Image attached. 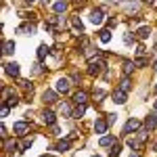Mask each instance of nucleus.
<instances>
[{
  "label": "nucleus",
  "instance_id": "nucleus-1",
  "mask_svg": "<svg viewBox=\"0 0 157 157\" xmlns=\"http://www.w3.org/2000/svg\"><path fill=\"white\" fill-rule=\"evenodd\" d=\"M105 67V63H103V59H97V61H90L88 63V73L90 75H94V73H98L101 69Z\"/></svg>",
  "mask_w": 157,
  "mask_h": 157
},
{
  "label": "nucleus",
  "instance_id": "nucleus-2",
  "mask_svg": "<svg viewBox=\"0 0 157 157\" xmlns=\"http://www.w3.org/2000/svg\"><path fill=\"white\" fill-rule=\"evenodd\" d=\"M103 19H105V17H103V11H101V9H94V11L90 13V23L101 25V23H103Z\"/></svg>",
  "mask_w": 157,
  "mask_h": 157
},
{
  "label": "nucleus",
  "instance_id": "nucleus-3",
  "mask_svg": "<svg viewBox=\"0 0 157 157\" xmlns=\"http://www.w3.org/2000/svg\"><path fill=\"white\" fill-rule=\"evenodd\" d=\"M155 128H157V113H151V115L147 117V121H145V130L151 132V130H155Z\"/></svg>",
  "mask_w": 157,
  "mask_h": 157
},
{
  "label": "nucleus",
  "instance_id": "nucleus-4",
  "mask_svg": "<svg viewBox=\"0 0 157 157\" xmlns=\"http://www.w3.org/2000/svg\"><path fill=\"white\" fill-rule=\"evenodd\" d=\"M140 128V121L138 120H128V124L124 126V134H128V132H136Z\"/></svg>",
  "mask_w": 157,
  "mask_h": 157
},
{
  "label": "nucleus",
  "instance_id": "nucleus-5",
  "mask_svg": "<svg viewBox=\"0 0 157 157\" xmlns=\"http://www.w3.org/2000/svg\"><path fill=\"white\" fill-rule=\"evenodd\" d=\"M4 71L9 73V75H13V78H17L19 75V65L17 63H6L4 65Z\"/></svg>",
  "mask_w": 157,
  "mask_h": 157
},
{
  "label": "nucleus",
  "instance_id": "nucleus-6",
  "mask_svg": "<svg viewBox=\"0 0 157 157\" xmlns=\"http://www.w3.org/2000/svg\"><path fill=\"white\" fill-rule=\"evenodd\" d=\"M94 130H97V134H105L107 132V121L98 117V120L94 121Z\"/></svg>",
  "mask_w": 157,
  "mask_h": 157
},
{
  "label": "nucleus",
  "instance_id": "nucleus-7",
  "mask_svg": "<svg viewBox=\"0 0 157 157\" xmlns=\"http://www.w3.org/2000/svg\"><path fill=\"white\" fill-rule=\"evenodd\" d=\"M73 101H75L78 105H86V101H88V94H86L84 90H80V92H75V94H73Z\"/></svg>",
  "mask_w": 157,
  "mask_h": 157
},
{
  "label": "nucleus",
  "instance_id": "nucleus-8",
  "mask_svg": "<svg viewBox=\"0 0 157 157\" xmlns=\"http://www.w3.org/2000/svg\"><path fill=\"white\" fill-rule=\"evenodd\" d=\"M27 128H29V126H27L25 121H17V124L13 126V130H15V134H25V132H27Z\"/></svg>",
  "mask_w": 157,
  "mask_h": 157
},
{
  "label": "nucleus",
  "instance_id": "nucleus-9",
  "mask_svg": "<svg viewBox=\"0 0 157 157\" xmlns=\"http://www.w3.org/2000/svg\"><path fill=\"white\" fill-rule=\"evenodd\" d=\"M136 34H138L140 40H147V38L151 36V27H149V25H143V27H138V32H136Z\"/></svg>",
  "mask_w": 157,
  "mask_h": 157
},
{
  "label": "nucleus",
  "instance_id": "nucleus-10",
  "mask_svg": "<svg viewBox=\"0 0 157 157\" xmlns=\"http://www.w3.org/2000/svg\"><path fill=\"white\" fill-rule=\"evenodd\" d=\"M42 121L48 124V126H52V124H55V113H52V111H42Z\"/></svg>",
  "mask_w": 157,
  "mask_h": 157
},
{
  "label": "nucleus",
  "instance_id": "nucleus-11",
  "mask_svg": "<svg viewBox=\"0 0 157 157\" xmlns=\"http://www.w3.org/2000/svg\"><path fill=\"white\" fill-rule=\"evenodd\" d=\"M57 90H59V92H67V90H69V82H67L65 78L57 80Z\"/></svg>",
  "mask_w": 157,
  "mask_h": 157
},
{
  "label": "nucleus",
  "instance_id": "nucleus-12",
  "mask_svg": "<svg viewBox=\"0 0 157 157\" xmlns=\"http://www.w3.org/2000/svg\"><path fill=\"white\" fill-rule=\"evenodd\" d=\"M42 101H44V103H55V101H57V94H55L52 90H46V92L42 94Z\"/></svg>",
  "mask_w": 157,
  "mask_h": 157
},
{
  "label": "nucleus",
  "instance_id": "nucleus-13",
  "mask_svg": "<svg viewBox=\"0 0 157 157\" xmlns=\"http://www.w3.org/2000/svg\"><path fill=\"white\" fill-rule=\"evenodd\" d=\"M113 101H115V103H126V92H124V90H117V92H115V94H113Z\"/></svg>",
  "mask_w": 157,
  "mask_h": 157
},
{
  "label": "nucleus",
  "instance_id": "nucleus-14",
  "mask_svg": "<svg viewBox=\"0 0 157 157\" xmlns=\"http://www.w3.org/2000/svg\"><path fill=\"white\" fill-rule=\"evenodd\" d=\"M109 145H115V138L113 136H103L101 138V147H109Z\"/></svg>",
  "mask_w": 157,
  "mask_h": 157
},
{
  "label": "nucleus",
  "instance_id": "nucleus-15",
  "mask_svg": "<svg viewBox=\"0 0 157 157\" xmlns=\"http://www.w3.org/2000/svg\"><path fill=\"white\" fill-rule=\"evenodd\" d=\"M84 113H86V105H78L75 111H73V117H82Z\"/></svg>",
  "mask_w": 157,
  "mask_h": 157
},
{
  "label": "nucleus",
  "instance_id": "nucleus-16",
  "mask_svg": "<svg viewBox=\"0 0 157 157\" xmlns=\"http://www.w3.org/2000/svg\"><path fill=\"white\" fill-rule=\"evenodd\" d=\"M69 147H71V143H69V140H61L59 145H57V151H61V153H63V151H67Z\"/></svg>",
  "mask_w": 157,
  "mask_h": 157
},
{
  "label": "nucleus",
  "instance_id": "nucleus-17",
  "mask_svg": "<svg viewBox=\"0 0 157 157\" xmlns=\"http://www.w3.org/2000/svg\"><path fill=\"white\" fill-rule=\"evenodd\" d=\"M52 9H55L57 13H63L65 9H67V2H55V4H52Z\"/></svg>",
  "mask_w": 157,
  "mask_h": 157
},
{
  "label": "nucleus",
  "instance_id": "nucleus-18",
  "mask_svg": "<svg viewBox=\"0 0 157 157\" xmlns=\"http://www.w3.org/2000/svg\"><path fill=\"white\" fill-rule=\"evenodd\" d=\"M109 40H111V32H109V29H103V32H101V42L107 44Z\"/></svg>",
  "mask_w": 157,
  "mask_h": 157
},
{
  "label": "nucleus",
  "instance_id": "nucleus-19",
  "mask_svg": "<svg viewBox=\"0 0 157 157\" xmlns=\"http://www.w3.org/2000/svg\"><path fill=\"white\" fill-rule=\"evenodd\" d=\"M46 55H48V46H44V44H42V46L38 48V59H44Z\"/></svg>",
  "mask_w": 157,
  "mask_h": 157
},
{
  "label": "nucleus",
  "instance_id": "nucleus-20",
  "mask_svg": "<svg viewBox=\"0 0 157 157\" xmlns=\"http://www.w3.org/2000/svg\"><path fill=\"white\" fill-rule=\"evenodd\" d=\"M134 65H136V63H132V61H126V63H124V73H132Z\"/></svg>",
  "mask_w": 157,
  "mask_h": 157
},
{
  "label": "nucleus",
  "instance_id": "nucleus-21",
  "mask_svg": "<svg viewBox=\"0 0 157 157\" xmlns=\"http://www.w3.org/2000/svg\"><path fill=\"white\" fill-rule=\"evenodd\" d=\"M11 52H15V42H6L4 44V55H11Z\"/></svg>",
  "mask_w": 157,
  "mask_h": 157
},
{
  "label": "nucleus",
  "instance_id": "nucleus-22",
  "mask_svg": "<svg viewBox=\"0 0 157 157\" xmlns=\"http://www.w3.org/2000/svg\"><path fill=\"white\" fill-rule=\"evenodd\" d=\"M73 27H75V29H78V32H80V34H82V32H84V25H82V21H80V19H78V17H73Z\"/></svg>",
  "mask_w": 157,
  "mask_h": 157
},
{
  "label": "nucleus",
  "instance_id": "nucleus-23",
  "mask_svg": "<svg viewBox=\"0 0 157 157\" xmlns=\"http://www.w3.org/2000/svg\"><path fill=\"white\" fill-rule=\"evenodd\" d=\"M32 143H34V138H25L19 149H21V151H25V149H29V147H32Z\"/></svg>",
  "mask_w": 157,
  "mask_h": 157
},
{
  "label": "nucleus",
  "instance_id": "nucleus-24",
  "mask_svg": "<svg viewBox=\"0 0 157 157\" xmlns=\"http://www.w3.org/2000/svg\"><path fill=\"white\" fill-rule=\"evenodd\" d=\"M4 103H9V105H11V107H15V105H17V103H19V101H17V97H15V94H11V97L6 98V101H4Z\"/></svg>",
  "mask_w": 157,
  "mask_h": 157
},
{
  "label": "nucleus",
  "instance_id": "nucleus-25",
  "mask_svg": "<svg viewBox=\"0 0 157 157\" xmlns=\"http://www.w3.org/2000/svg\"><path fill=\"white\" fill-rule=\"evenodd\" d=\"M120 84H121V90H124V92H126V90H128V88H130V80H128V78H124V80H121Z\"/></svg>",
  "mask_w": 157,
  "mask_h": 157
},
{
  "label": "nucleus",
  "instance_id": "nucleus-26",
  "mask_svg": "<svg viewBox=\"0 0 157 157\" xmlns=\"http://www.w3.org/2000/svg\"><path fill=\"white\" fill-rule=\"evenodd\" d=\"M109 155H111V157H117V155H120V145H117V143L113 145V149H111V153H109Z\"/></svg>",
  "mask_w": 157,
  "mask_h": 157
},
{
  "label": "nucleus",
  "instance_id": "nucleus-27",
  "mask_svg": "<svg viewBox=\"0 0 157 157\" xmlns=\"http://www.w3.org/2000/svg\"><path fill=\"white\" fill-rule=\"evenodd\" d=\"M19 32H27V34H34V25H23V27H19Z\"/></svg>",
  "mask_w": 157,
  "mask_h": 157
},
{
  "label": "nucleus",
  "instance_id": "nucleus-28",
  "mask_svg": "<svg viewBox=\"0 0 157 157\" xmlns=\"http://www.w3.org/2000/svg\"><path fill=\"white\" fill-rule=\"evenodd\" d=\"M126 11L136 13V4H134V2H126Z\"/></svg>",
  "mask_w": 157,
  "mask_h": 157
},
{
  "label": "nucleus",
  "instance_id": "nucleus-29",
  "mask_svg": "<svg viewBox=\"0 0 157 157\" xmlns=\"http://www.w3.org/2000/svg\"><path fill=\"white\" fill-rule=\"evenodd\" d=\"M124 42H126V44H132V42H134V36L130 34V32H128V34L124 36Z\"/></svg>",
  "mask_w": 157,
  "mask_h": 157
},
{
  "label": "nucleus",
  "instance_id": "nucleus-30",
  "mask_svg": "<svg viewBox=\"0 0 157 157\" xmlns=\"http://www.w3.org/2000/svg\"><path fill=\"white\" fill-rule=\"evenodd\" d=\"M19 86H21V88H25V90H32V84H29L27 80H21V82H19Z\"/></svg>",
  "mask_w": 157,
  "mask_h": 157
},
{
  "label": "nucleus",
  "instance_id": "nucleus-31",
  "mask_svg": "<svg viewBox=\"0 0 157 157\" xmlns=\"http://www.w3.org/2000/svg\"><path fill=\"white\" fill-rule=\"evenodd\" d=\"M136 65H138V67L147 65V59H145V57H138V59H136Z\"/></svg>",
  "mask_w": 157,
  "mask_h": 157
},
{
  "label": "nucleus",
  "instance_id": "nucleus-32",
  "mask_svg": "<svg viewBox=\"0 0 157 157\" xmlns=\"http://www.w3.org/2000/svg\"><path fill=\"white\" fill-rule=\"evenodd\" d=\"M9 107H11V105H9V103H4V107H2V117H6V115H9Z\"/></svg>",
  "mask_w": 157,
  "mask_h": 157
},
{
  "label": "nucleus",
  "instance_id": "nucleus-33",
  "mask_svg": "<svg viewBox=\"0 0 157 157\" xmlns=\"http://www.w3.org/2000/svg\"><path fill=\"white\" fill-rule=\"evenodd\" d=\"M61 113H63V115H69V107H67V105H61Z\"/></svg>",
  "mask_w": 157,
  "mask_h": 157
},
{
  "label": "nucleus",
  "instance_id": "nucleus-34",
  "mask_svg": "<svg viewBox=\"0 0 157 157\" xmlns=\"http://www.w3.org/2000/svg\"><path fill=\"white\" fill-rule=\"evenodd\" d=\"M94 98H98V101H101V98H105V92H103V90H98V92H94Z\"/></svg>",
  "mask_w": 157,
  "mask_h": 157
},
{
  "label": "nucleus",
  "instance_id": "nucleus-35",
  "mask_svg": "<svg viewBox=\"0 0 157 157\" xmlns=\"http://www.w3.org/2000/svg\"><path fill=\"white\" fill-rule=\"evenodd\" d=\"M15 149V143H6V151H13Z\"/></svg>",
  "mask_w": 157,
  "mask_h": 157
},
{
  "label": "nucleus",
  "instance_id": "nucleus-36",
  "mask_svg": "<svg viewBox=\"0 0 157 157\" xmlns=\"http://www.w3.org/2000/svg\"><path fill=\"white\" fill-rule=\"evenodd\" d=\"M73 2H75V4H80V6H82V4H84L86 0H73Z\"/></svg>",
  "mask_w": 157,
  "mask_h": 157
},
{
  "label": "nucleus",
  "instance_id": "nucleus-37",
  "mask_svg": "<svg viewBox=\"0 0 157 157\" xmlns=\"http://www.w3.org/2000/svg\"><path fill=\"white\" fill-rule=\"evenodd\" d=\"M145 2H147V4H153V2H155V0H145Z\"/></svg>",
  "mask_w": 157,
  "mask_h": 157
},
{
  "label": "nucleus",
  "instance_id": "nucleus-38",
  "mask_svg": "<svg viewBox=\"0 0 157 157\" xmlns=\"http://www.w3.org/2000/svg\"><path fill=\"white\" fill-rule=\"evenodd\" d=\"M25 2H36V0H25Z\"/></svg>",
  "mask_w": 157,
  "mask_h": 157
},
{
  "label": "nucleus",
  "instance_id": "nucleus-39",
  "mask_svg": "<svg viewBox=\"0 0 157 157\" xmlns=\"http://www.w3.org/2000/svg\"><path fill=\"white\" fill-rule=\"evenodd\" d=\"M155 151H157V143H155Z\"/></svg>",
  "mask_w": 157,
  "mask_h": 157
},
{
  "label": "nucleus",
  "instance_id": "nucleus-40",
  "mask_svg": "<svg viewBox=\"0 0 157 157\" xmlns=\"http://www.w3.org/2000/svg\"><path fill=\"white\" fill-rule=\"evenodd\" d=\"M130 157H138V155H130Z\"/></svg>",
  "mask_w": 157,
  "mask_h": 157
},
{
  "label": "nucleus",
  "instance_id": "nucleus-41",
  "mask_svg": "<svg viewBox=\"0 0 157 157\" xmlns=\"http://www.w3.org/2000/svg\"><path fill=\"white\" fill-rule=\"evenodd\" d=\"M92 157H98V155H92Z\"/></svg>",
  "mask_w": 157,
  "mask_h": 157
},
{
  "label": "nucleus",
  "instance_id": "nucleus-42",
  "mask_svg": "<svg viewBox=\"0 0 157 157\" xmlns=\"http://www.w3.org/2000/svg\"><path fill=\"white\" fill-rule=\"evenodd\" d=\"M155 109H157V103H155Z\"/></svg>",
  "mask_w": 157,
  "mask_h": 157
},
{
  "label": "nucleus",
  "instance_id": "nucleus-43",
  "mask_svg": "<svg viewBox=\"0 0 157 157\" xmlns=\"http://www.w3.org/2000/svg\"><path fill=\"white\" fill-rule=\"evenodd\" d=\"M155 90H157V86H155Z\"/></svg>",
  "mask_w": 157,
  "mask_h": 157
}]
</instances>
